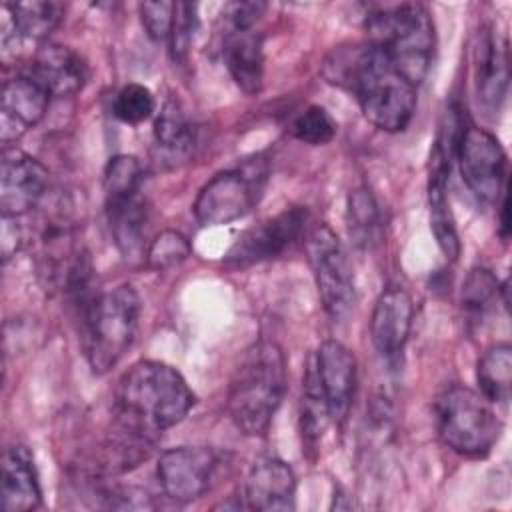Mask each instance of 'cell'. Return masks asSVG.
Here are the masks:
<instances>
[{
	"label": "cell",
	"mask_w": 512,
	"mask_h": 512,
	"mask_svg": "<svg viewBox=\"0 0 512 512\" xmlns=\"http://www.w3.org/2000/svg\"><path fill=\"white\" fill-rule=\"evenodd\" d=\"M330 84L356 94L364 118L384 132H402L416 112V86L394 70L374 44L336 48L324 62Z\"/></svg>",
	"instance_id": "1"
},
{
	"label": "cell",
	"mask_w": 512,
	"mask_h": 512,
	"mask_svg": "<svg viewBox=\"0 0 512 512\" xmlns=\"http://www.w3.org/2000/svg\"><path fill=\"white\" fill-rule=\"evenodd\" d=\"M116 400L120 418L146 434L178 424L194 406L182 374L160 360L136 362L122 376Z\"/></svg>",
	"instance_id": "2"
},
{
	"label": "cell",
	"mask_w": 512,
	"mask_h": 512,
	"mask_svg": "<svg viewBox=\"0 0 512 512\" xmlns=\"http://www.w3.org/2000/svg\"><path fill=\"white\" fill-rule=\"evenodd\" d=\"M286 394V360L274 342H256L244 350L228 386L226 408L236 424L248 436H260L268 430Z\"/></svg>",
	"instance_id": "3"
},
{
	"label": "cell",
	"mask_w": 512,
	"mask_h": 512,
	"mask_svg": "<svg viewBox=\"0 0 512 512\" xmlns=\"http://www.w3.org/2000/svg\"><path fill=\"white\" fill-rule=\"evenodd\" d=\"M370 44L378 46L394 70L418 86L434 60L436 32L426 6L392 4L378 8L366 18Z\"/></svg>",
	"instance_id": "4"
},
{
	"label": "cell",
	"mask_w": 512,
	"mask_h": 512,
	"mask_svg": "<svg viewBox=\"0 0 512 512\" xmlns=\"http://www.w3.org/2000/svg\"><path fill=\"white\" fill-rule=\"evenodd\" d=\"M140 318V296L130 284L116 286L82 312L84 350L94 374H106L130 348Z\"/></svg>",
	"instance_id": "5"
},
{
	"label": "cell",
	"mask_w": 512,
	"mask_h": 512,
	"mask_svg": "<svg viewBox=\"0 0 512 512\" xmlns=\"http://www.w3.org/2000/svg\"><path fill=\"white\" fill-rule=\"evenodd\" d=\"M442 442L466 458H484L500 438L502 422L482 394L468 386L446 388L434 404Z\"/></svg>",
	"instance_id": "6"
},
{
	"label": "cell",
	"mask_w": 512,
	"mask_h": 512,
	"mask_svg": "<svg viewBox=\"0 0 512 512\" xmlns=\"http://www.w3.org/2000/svg\"><path fill=\"white\" fill-rule=\"evenodd\" d=\"M268 172V160L262 154L218 172L200 188L194 200L196 220L202 226H222L244 218L262 198Z\"/></svg>",
	"instance_id": "7"
},
{
	"label": "cell",
	"mask_w": 512,
	"mask_h": 512,
	"mask_svg": "<svg viewBox=\"0 0 512 512\" xmlns=\"http://www.w3.org/2000/svg\"><path fill=\"white\" fill-rule=\"evenodd\" d=\"M308 262L316 280L320 302L332 320H344L354 306V272L348 252L336 232L320 224L306 240Z\"/></svg>",
	"instance_id": "8"
},
{
	"label": "cell",
	"mask_w": 512,
	"mask_h": 512,
	"mask_svg": "<svg viewBox=\"0 0 512 512\" xmlns=\"http://www.w3.org/2000/svg\"><path fill=\"white\" fill-rule=\"evenodd\" d=\"M456 158L462 180L476 198L496 202L506 192L508 160L492 132L476 124L462 126L456 140Z\"/></svg>",
	"instance_id": "9"
},
{
	"label": "cell",
	"mask_w": 512,
	"mask_h": 512,
	"mask_svg": "<svg viewBox=\"0 0 512 512\" xmlns=\"http://www.w3.org/2000/svg\"><path fill=\"white\" fill-rule=\"evenodd\" d=\"M308 224V210L304 206H292L276 216L248 228L238 236L224 256V262L232 268H246L258 262H266L282 256L304 234Z\"/></svg>",
	"instance_id": "10"
},
{
	"label": "cell",
	"mask_w": 512,
	"mask_h": 512,
	"mask_svg": "<svg viewBox=\"0 0 512 512\" xmlns=\"http://www.w3.org/2000/svg\"><path fill=\"white\" fill-rule=\"evenodd\" d=\"M218 468V454L210 446H176L158 458L156 474L164 494L180 504L200 498Z\"/></svg>",
	"instance_id": "11"
},
{
	"label": "cell",
	"mask_w": 512,
	"mask_h": 512,
	"mask_svg": "<svg viewBox=\"0 0 512 512\" xmlns=\"http://www.w3.org/2000/svg\"><path fill=\"white\" fill-rule=\"evenodd\" d=\"M48 188V170L34 156L8 148L0 160V210L4 218H20L38 206Z\"/></svg>",
	"instance_id": "12"
},
{
	"label": "cell",
	"mask_w": 512,
	"mask_h": 512,
	"mask_svg": "<svg viewBox=\"0 0 512 512\" xmlns=\"http://www.w3.org/2000/svg\"><path fill=\"white\" fill-rule=\"evenodd\" d=\"M508 80V42L492 26H484L474 46V86L478 104L486 114H496L502 108Z\"/></svg>",
	"instance_id": "13"
},
{
	"label": "cell",
	"mask_w": 512,
	"mask_h": 512,
	"mask_svg": "<svg viewBox=\"0 0 512 512\" xmlns=\"http://www.w3.org/2000/svg\"><path fill=\"white\" fill-rule=\"evenodd\" d=\"M414 304L400 286L386 288L374 302L370 316V338L386 362H398L410 336Z\"/></svg>",
	"instance_id": "14"
},
{
	"label": "cell",
	"mask_w": 512,
	"mask_h": 512,
	"mask_svg": "<svg viewBox=\"0 0 512 512\" xmlns=\"http://www.w3.org/2000/svg\"><path fill=\"white\" fill-rule=\"evenodd\" d=\"M312 358L330 420L342 422L356 390V356L342 342L324 340Z\"/></svg>",
	"instance_id": "15"
},
{
	"label": "cell",
	"mask_w": 512,
	"mask_h": 512,
	"mask_svg": "<svg viewBox=\"0 0 512 512\" xmlns=\"http://www.w3.org/2000/svg\"><path fill=\"white\" fill-rule=\"evenodd\" d=\"M50 102V92L30 74H18L2 86L0 138L4 144L18 140L28 128L36 126Z\"/></svg>",
	"instance_id": "16"
},
{
	"label": "cell",
	"mask_w": 512,
	"mask_h": 512,
	"mask_svg": "<svg viewBox=\"0 0 512 512\" xmlns=\"http://www.w3.org/2000/svg\"><path fill=\"white\" fill-rule=\"evenodd\" d=\"M244 498L250 510L278 512L296 506V476L292 468L274 456L258 458L244 484Z\"/></svg>",
	"instance_id": "17"
},
{
	"label": "cell",
	"mask_w": 512,
	"mask_h": 512,
	"mask_svg": "<svg viewBox=\"0 0 512 512\" xmlns=\"http://www.w3.org/2000/svg\"><path fill=\"white\" fill-rule=\"evenodd\" d=\"M28 74L34 76L50 96H72L86 84L88 66L70 46L44 42L36 50Z\"/></svg>",
	"instance_id": "18"
},
{
	"label": "cell",
	"mask_w": 512,
	"mask_h": 512,
	"mask_svg": "<svg viewBox=\"0 0 512 512\" xmlns=\"http://www.w3.org/2000/svg\"><path fill=\"white\" fill-rule=\"evenodd\" d=\"M42 504L34 458L26 446H10L2 456V508L28 512Z\"/></svg>",
	"instance_id": "19"
},
{
	"label": "cell",
	"mask_w": 512,
	"mask_h": 512,
	"mask_svg": "<svg viewBox=\"0 0 512 512\" xmlns=\"http://www.w3.org/2000/svg\"><path fill=\"white\" fill-rule=\"evenodd\" d=\"M446 176H448L446 156L442 154L440 146H436L432 152V164H430V176H428L430 228L440 252L448 260H456L460 256V236L456 230L454 214L450 210Z\"/></svg>",
	"instance_id": "20"
},
{
	"label": "cell",
	"mask_w": 512,
	"mask_h": 512,
	"mask_svg": "<svg viewBox=\"0 0 512 512\" xmlns=\"http://www.w3.org/2000/svg\"><path fill=\"white\" fill-rule=\"evenodd\" d=\"M222 54L226 68L236 82V86L254 96L262 88L264 76V50H262V36L250 30H236L224 32Z\"/></svg>",
	"instance_id": "21"
},
{
	"label": "cell",
	"mask_w": 512,
	"mask_h": 512,
	"mask_svg": "<svg viewBox=\"0 0 512 512\" xmlns=\"http://www.w3.org/2000/svg\"><path fill=\"white\" fill-rule=\"evenodd\" d=\"M104 204L114 244L124 256V260H144V232L148 220L144 198L140 194H134L118 200H108Z\"/></svg>",
	"instance_id": "22"
},
{
	"label": "cell",
	"mask_w": 512,
	"mask_h": 512,
	"mask_svg": "<svg viewBox=\"0 0 512 512\" xmlns=\"http://www.w3.org/2000/svg\"><path fill=\"white\" fill-rule=\"evenodd\" d=\"M480 394L492 404H504L512 390V348L506 342L490 346L478 360Z\"/></svg>",
	"instance_id": "23"
},
{
	"label": "cell",
	"mask_w": 512,
	"mask_h": 512,
	"mask_svg": "<svg viewBox=\"0 0 512 512\" xmlns=\"http://www.w3.org/2000/svg\"><path fill=\"white\" fill-rule=\"evenodd\" d=\"M14 24L18 38L26 40H44L60 24L64 16V6L52 0H32L4 4Z\"/></svg>",
	"instance_id": "24"
},
{
	"label": "cell",
	"mask_w": 512,
	"mask_h": 512,
	"mask_svg": "<svg viewBox=\"0 0 512 512\" xmlns=\"http://www.w3.org/2000/svg\"><path fill=\"white\" fill-rule=\"evenodd\" d=\"M154 140L162 150L170 154H182L192 146L194 128L178 102H164L160 114L154 120Z\"/></svg>",
	"instance_id": "25"
},
{
	"label": "cell",
	"mask_w": 512,
	"mask_h": 512,
	"mask_svg": "<svg viewBox=\"0 0 512 512\" xmlns=\"http://www.w3.org/2000/svg\"><path fill=\"white\" fill-rule=\"evenodd\" d=\"M142 178H144L142 166L136 156H132V154L112 156L108 160V164L104 168V176H102L104 202L140 194Z\"/></svg>",
	"instance_id": "26"
},
{
	"label": "cell",
	"mask_w": 512,
	"mask_h": 512,
	"mask_svg": "<svg viewBox=\"0 0 512 512\" xmlns=\"http://www.w3.org/2000/svg\"><path fill=\"white\" fill-rule=\"evenodd\" d=\"M348 228L358 244H372L380 228L378 204L368 188H356L348 196Z\"/></svg>",
	"instance_id": "27"
},
{
	"label": "cell",
	"mask_w": 512,
	"mask_h": 512,
	"mask_svg": "<svg viewBox=\"0 0 512 512\" xmlns=\"http://www.w3.org/2000/svg\"><path fill=\"white\" fill-rule=\"evenodd\" d=\"M498 290V278L488 268H472L462 284L464 310L474 318L482 316L498 296Z\"/></svg>",
	"instance_id": "28"
},
{
	"label": "cell",
	"mask_w": 512,
	"mask_h": 512,
	"mask_svg": "<svg viewBox=\"0 0 512 512\" xmlns=\"http://www.w3.org/2000/svg\"><path fill=\"white\" fill-rule=\"evenodd\" d=\"M290 132L300 142H306V144H312V146H320V144H328L334 138L336 122L326 112V108H322L318 104H312V106L304 108L292 120Z\"/></svg>",
	"instance_id": "29"
},
{
	"label": "cell",
	"mask_w": 512,
	"mask_h": 512,
	"mask_svg": "<svg viewBox=\"0 0 512 512\" xmlns=\"http://www.w3.org/2000/svg\"><path fill=\"white\" fill-rule=\"evenodd\" d=\"M190 252L192 248L184 234L176 230H164L150 242L144 260L152 270H168L182 264Z\"/></svg>",
	"instance_id": "30"
},
{
	"label": "cell",
	"mask_w": 512,
	"mask_h": 512,
	"mask_svg": "<svg viewBox=\"0 0 512 512\" xmlns=\"http://www.w3.org/2000/svg\"><path fill=\"white\" fill-rule=\"evenodd\" d=\"M114 116L124 124H142L154 112V96L142 84H126L114 98L112 104Z\"/></svg>",
	"instance_id": "31"
},
{
	"label": "cell",
	"mask_w": 512,
	"mask_h": 512,
	"mask_svg": "<svg viewBox=\"0 0 512 512\" xmlns=\"http://www.w3.org/2000/svg\"><path fill=\"white\" fill-rule=\"evenodd\" d=\"M196 4L190 2H174V16L168 34V46L172 60L182 64L188 58L190 44L196 30Z\"/></svg>",
	"instance_id": "32"
},
{
	"label": "cell",
	"mask_w": 512,
	"mask_h": 512,
	"mask_svg": "<svg viewBox=\"0 0 512 512\" xmlns=\"http://www.w3.org/2000/svg\"><path fill=\"white\" fill-rule=\"evenodd\" d=\"M174 16V2H142L140 4V18L146 34L154 42L168 40L170 26Z\"/></svg>",
	"instance_id": "33"
},
{
	"label": "cell",
	"mask_w": 512,
	"mask_h": 512,
	"mask_svg": "<svg viewBox=\"0 0 512 512\" xmlns=\"http://www.w3.org/2000/svg\"><path fill=\"white\" fill-rule=\"evenodd\" d=\"M266 10L264 2H230L222 8V22L226 32H236V30H250L262 12Z\"/></svg>",
	"instance_id": "34"
},
{
	"label": "cell",
	"mask_w": 512,
	"mask_h": 512,
	"mask_svg": "<svg viewBox=\"0 0 512 512\" xmlns=\"http://www.w3.org/2000/svg\"><path fill=\"white\" fill-rule=\"evenodd\" d=\"M2 220H4V224H2V256H4V260H8L18 250L22 236H20V228L16 224H12L14 218L2 216Z\"/></svg>",
	"instance_id": "35"
}]
</instances>
